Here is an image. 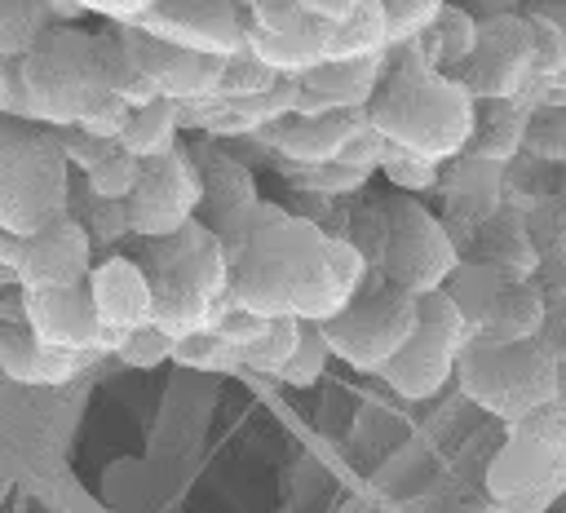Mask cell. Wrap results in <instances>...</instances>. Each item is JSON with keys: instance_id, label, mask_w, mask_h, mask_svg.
Segmentation results:
<instances>
[{"instance_id": "1", "label": "cell", "mask_w": 566, "mask_h": 513, "mask_svg": "<svg viewBox=\"0 0 566 513\" xmlns=\"http://www.w3.org/2000/svg\"><path fill=\"white\" fill-rule=\"evenodd\" d=\"M217 239L230 256V301L265 318L327 323L371 274L349 239H336L270 199L234 217Z\"/></svg>"}, {"instance_id": "2", "label": "cell", "mask_w": 566, "mask_h": 513, "mask_svg": "<svg viewBox=\"0 0 566 513\" xmlns=\"http://www.w3.org/2000/svg\"><path fill=\"white\" fill-rule=\"evenodd\" d=\"M363 115L394 146L451 164L469 150L478 97L455 75L433 71L411 44H398L389 49V71Z\"/></svg>"}, {"instance_id": "3", "label": "cell", "mask_w": 566, "mask_h": 513, "mask_svg": "<svg viewBox=\"0 0 566 513\" xmlns=\"http://www.w3.org/2000/svg\"><path fill=\"white\" fill-rule=\"evenodd\" d=\"M137 265L155 292V323L181 341L195 332H212L230 301V256L221 239L195 217L186 230L168 239H137Z\"/></svg>"}, {"instance_id": "4", "label": "cell", "mask_w": 566, "mask_h": 513, "mask_svg": "<svg viewBox=\"0 0 566 513\" xmlns=\"http://www.w3.org/2000/svg\"><path fill=\"white\" fill-rule=\"evenodd\" d=\"M119 35H93L80 27H53L27 57L22 80L31 88L35 115L44 128L84 124L115 97Z\"/></svg>"}, {"instance_id": "5", "label": "cell", "mask_w": 566, "mask_h": 513, "mask_svg": "<svg viewBox=\"0 0 566 513\" xmlns=\"http://www.w3.org/2000/svg\"><path fill=\"white\" fill-rule=\"evenodd\" d=\"M562 367H566L562 349L553 345L548 332L522 345H491L473 336L460 354L455 380L469 402H478L482 411L500 416L513 429L562 402Z\"/></svg>"}, {"instance_id": "6", "label": "cell", "mask_w": 566, "mask_h": 513, "mask_svg": "<svg viewBox=\"0 0 566 513\" xmlns=\"http://www.w3.org/2000/svg\"><path fill=\"white\" fill-rule=\"evenodd\" d=\"M71 164L44 124L0 115V230L35 234L66 217Z\"/></svg>"}, {"instance_id": "7", "label": "cell", "mask_w": 566, "mask_h": 513, "mask_svg": "<svg viewBox=\"0 0 566 513\" xmlns=\"http://www.w3.org/2000/svg\"><path fill=\"white\" fill-rule=\"evenodd\" d=\"M416 323H420V296H411L407 287H398L380 270H371L358 287V296L336 318L323 323V336L345 367L380 376L389 367V358L411 341Z\"/></svg>"}, {"instance_id": "8", "label": "cell", "mask_w": 566, "mask_h": 513, "mask_svg": "<svg viewBox=\"0 0 566 513\" xmlns=\"http://www.w3.org/2000/svg\"><path fill=\"white\" fill-rule=\"evenodd\" d=\"M389 208V243H385V261L380 274L398 287H407L411 296H429L442 292L447 279L455 274V265L464 261L447 221L438 212H429L416 195H385Z\"/></svg>"}, {"instance_id": "9", "label": "cell", "mask_w": 566, "mask_h": 513, "mask_svg": "<svg viewBox=\"0 0 566 513\" xmlns=\"http://www.w3.org/2000/svg\"><path fill=\"white\" fill-rule=\"evenodd\" d=\"M469 341H473V327L455 310V301L447 292H429V296H420V323H416L411 341L389 358L380 380L407 402L433 398L447 380H455V367H460V354Z\"/></svg>"}, {"instance_id": "10", "label": "cell", "mask_w": 566, "mask_h": 513, "mask_svg": "<svg viewBox=\"0 0 566 513\" xmlns=\"http://www.w3.org/2000/svg\"><path fill=\"white\" fill-rule=\"evenodd\" d=\"M566 482V407H548L509 429L486 469V491L504 504H531Z\"/></svg>"}, {"instance_id": "11", "label": "cell", "mask_w": 566, "mask_h": 513, "mask_svg": "<svg viewBox=\"0 0 566 513\" xmlns=\"http://www.w3.org/2000/svg\"><path fill=\"white\" fill-rule=\"evenodd\" d=\"M199 199H203V186H199L195 155L186 146L159 159H142V177L124 199L133 239H168L186 230L199 217Z\"/></svg>"}, {"instance_id": "12", "label": "cell", "mask_w": 566, "mask_h": 513, "mask_svg": "<svg viewBox=\"0 0 566 513\" xmlns=\"http://www.w3.org/2000/svg\"><path fill=\"white\" fill-rule=\"evenodd\" d=\"M478 102L491 97H526L535 84V31L526 13L486 18L478 31V49L460 71H451Z\"/></svg>"}, {"instance_id": "13", "label": "cell", "mask_w": 566, "mask_h": 513, "mask_svg": "<svg viewBox=\"0 0 566 513\" xmlns=\"http://www.w3.org/2000/svg\"><path fill=\"white\" fill-rule=\"evenodd\" d=\"M137 27L177 49L234 57L248 49L252 18H248V0H155Z\"/></svg>"}, {"instance_id": "14", "label": "cell", "mask_w": 566, "mask_h": 513, "mask_svg": "<svg viewBox=\"0 0 566 513\" xmlns=\"http://www.w3.org/2000/svg\"><path fill=\"white\" fill-rule=\"evenodd\" d=\"M128 62L155 84L159 97L168 102H203L217 93L221 84V71H226V57H212V53H195V49H177L168 40H155L146 35L142 27H115Z\"/></svg>"}, {"instance_id": "15", "label": "cell", "mask_w": 566, "mask_h": 513, "mask_svg": "<svg viewBox=\"0 0 566 513\" xmlns=\"http://www.w3.org/2000/svg\"><path fill=\"white\" fill-rule=\"evenodd\" d=\"M438 195H442V221L464 256L473 243V230L504 208V164H491L478 155H455L451 164H442Z\"/></svg>"}, {"instance_id": "16", "label": "cell", "mask_w": 566, "mask_h": 513, "mask_svg": "<svg viewBox=\"0 0 566 513\" xmlns=\"http://www.w3.org/2000/svg\"><path fill=\"white\" fill-rule=\"evenodd\" d=\"M93 239L88 230L66 212L53 226L35 230L22 239V261H18V287L35 292V287H75L88 283L93 274Z\"/></svg>"}, {"instance_id": "17", "label": "cell", "mask_w": 566, "mask_h": 513, "mask_svg": "<svg viewBox=\"0 0 566 513\" xmlns=\"http://www.w3.org/2000/svg\"><path fill=\"white\" fill-rule=\"evenodd\" d=\"M22 310H27V323L35 327V336L44 345H57V349H93V354H106L111 358L106 327L97 318V305H93L88 283L22 292Z\"/></svg>"}, {"instance_id": "18", "label": "cell", "mask_w": 566, "mask_h": 513, "mask_svg": "<svg viewBox=\"0 0 566 513\" xmlns=\"http://www.w3.org/2000/svg\"><path fill=\"white\" fill-rule=\"evenodd\" d=\"M88 292H93L97 318L106 327V349L124 332H137V327L155 323V292H150V279H146V270L137 265L133 252L102 256L88 274Z\"/></svg>"}, {"instance_id": "19", "label": "cell", "mask_w": 566, "mask_h": 513, "mask_svg": "<svg viewBox=\"0 0 566 513\" xmlns=\"http://www.w3.org/2000/svg\"><path fill=\"white\" fill-rule=\"evenodd\" d=\"M358 124H363V111L287 115V119H279V124H265V128L252 133L248 142H256V146H265L270 155H279V164L314 168V164H332Z\"/></svg>"}, {"instance_id": "20", "label": "cell", "mask_w": 566, "mask_h": 513, "mask_svg": "<svg viewBox=\"0 0 566 513\" xmlns=\"http://www.w3.org/2000/svg\"><path fill=\"white\" fill-rule=\"evenodd\" d=\"M195 155V168H199V186H203V199H199V221L217 234L226 230L234 217H243L248 208L261 203L256 195V181H252V168L226 146V142H199L190 146Z\"/></svg>"}, {"instance_id": "21", "label": "cell", "mask_w": 566, "mask_h": 513, "mask_svg": "<svg viewBox=\"0 0 566 513\" xmlns=\"http://www.w3.org/2000/svg\"><path fill=\"white\" fill-rule=\"evenodd\" d=\"M389 71V53L376 57H349V62H323L310 75H301V102L296 115H327V111H367L380 80Z\"/></svg>"}, {"instance_id": "22", "label": "cell", "mask_w": 566, "mask_h": 513, "mask_svg": "<svg viewBox=\"0 0 566 513\" xmlns=\"http://www.w3.org/2000/svg\"><path fill=\"white\" fill-rule=\"evenodd\" d=\"M464 256L482 261V265H495L513 283L535 279L539 274V248H535V234H531V217L522 208L504 203L495 217H486L473 230V243H469Z\"/></svg>"}, {"instance_id": "23", "label": "cell", "mask_w": 566, "mask_h": 513, "mask_svg": "<svg viewBox=\"0 0 566 513\" xmlns=\"http://www.w3.org/2000/svg\"><path fill=\"white\" fill-rule=\"evenodd\" d=\"M548 323H553V296L535 279H522L500 292V301L491 305L486 323L473 336H482L491 345H522V341L544 336Z\"/></svg>"}, {"instance_id": "24", "label": "cell", "mask_w": 566, "mask_h": 513, "mask_svg": "<svg viewBox=\"0 0 566 513\" xmlns=\"http://www.w3.org/2000/svg\"><path fill=\"white\" fill-rule=\"evenodd\" d=\"M531 111L535 106L526 97H491V102H478L473 137H469V150L464 155H478V159H491V164H504L509 168L526 150Z\"/></svg>"}, {"instance_id": "25", "label": "cell", "mask_w": 566, "mask_h": 513, "mask_svg": "<svg viewBox=\"0 0 566 513\" xmlns=\"http://www.w3.org/2000/svg\"><path fill=\"white\" fill-rule=\"evenodd\" d=\"M318 40H323V57L327 62H349V57H376L389 53V18L380 0H358L345 18L336 22H318Z\"/></svg>"}, {"instance_id": "26", "label": "cell", "mask_w": 566, "mask_h": 513, "mask_svg": "<svg viewBox=\"0 0 566 513\" xmlns=\"http://www.w3.org/2000/svg\"><path fill=\"white\" fill-rule=\"evenodd\" d=\"M478 31H482V22L464 9V4H455V0H447L442 4V13L433 18V27L420 35V40H411V49L433 66V71H460L464 62H469V53L478 49Z\"/></svg>"}, {"instance_id": "27", "label": "cell", "mask_w": 566, "mask_h": 513, "mask_svg": "<svg viewBox=\"0 0 566 513\" xmlns=\"http://www.w3.org/2000/svg\"><path fill=\"white\" fill-rule=\"evenodd\" d=\"M248 53L261 57L270 71L287 75V80H301L310 75L314 66H323V40H318V18L305 27V31H292V35H270V31H248Z\"/></svg>"}, {"instance_id": "28", "label": "cell", "mask_w": 566, "mask_h": 513, "mask_svg": "<svg viewBox=\"0 0 566 513\" xmlns=\"http://www.w3.org/2000/svg\"><path fill=\"white\" fill-rule=\"evenodd\" d=\"M177 133H181V106L168 102V97H155V102L133 111L119 146L137 159H159V155L177 150Z\"/></svg>"}, {"instance_id": "29", "label": "cell", "mask_w": 566, "mask_h": 513, "mask_svg": "<svg viewBox=\"0 0 566 513\" xmlns=\"http://www.w3.org/2000/svg\"><path fill=\"white\" fill-rule=\"evenodd\" d=\"M57 22L44 0H0V62H22Z\"/></svg>"}, {"instance_id": "30", "label": "cell", "mask_w": 566, "mask_h": 513, "mask_svg": "<svg viewBox=\"0 0 566 513\" xmlns=\"http://www.w3.org/2000/svg\"><path fill=\"white\" fill-rule=\"evenodd\" d=\"M509 283H513V279H504L495 265H482V261H469V256H464V261L455 265V274L447 279L442 292L455 301V310H460V314L469 318V327L478 332V327L486 323L491 305L500 301V292H504Z\"/></svg>"}, {"instance_id": "31", "label": "cell", "mask_w": 566, "mask_h": 513, "mask_svg": "<svg viewBox=\"0 0 566 513\" xmlns=\"http://www.w3.org/2000/svg\"><path fill=\"white\" fill-rule=\"evenodd\" d=\"M66 212L88 230L93 248H115L119 239H128V234H133V230H128V208H124V203H115V199L93 195L84 181H80V186H71V203H66Z\"/></svg>"}, {"instance_id": "32", "label": "cell", "mask_w": 566, "mask_h": 513, "mask_svg": "<svg viewBox=\"0 0 566 513\" xmlns=\"http://www.w3.org/2000/svg\"><path fill=\"white\" fill-rule=\"evenodd\" d=\"M106 354H93V349H57V345H44L9 376L18 385H71L75 376H84L93 363H102Z\"/></svg>"}, {"instance_id": "33", "label": "cell", "mask_w": 566, "mask_h": 513, "mask_svg": "<svg viewBox=\"0 0 566 513\" xmlns=\"http://www.w3.org/2000/svg\"><path fill=\"white\" fill-rule=\"evenodd\" d=\"M531 159L548 164V168H566V97H548L531 111V128H526V150Z\"/></svg>"}, {"instance_id": "34", "label": "cell", "mask_w": 566, "mask_h": 513, "mask_svg": "<svg viewBox=\"0 0 566 513\" xmlns=\"http://www.w3.org/2000/svg\"><path fill=\"white\" fill-rule=\"evenodd\" d=\"M279 172L292 181V190H305V195H323V199H349L358 195L371 177L358 172V168H345V164H314V168H292V164H279Z\"/></svg>"}, {"instance_id": "35", "label": "cell", "mask_w": 566, "mask_h": 513, "mask_svg": "<svg viewBox=\"0 0 566 513\" xmlns=\"http://www.w3.org/2000/svg\"><path fill=\"white\" fill-rule=\"evenodd\" d=\"M172 363H181V367H190V371L230 376V371H243V349L226 345L217 332H195V336H181V341H177Z\"/></svg>"}, {"instance_id": "36", "label": "cell", "mask_w": 566, "mask_h": 513, "mask_svg": "<svg viewBox=\"0 0 566 513\" xmlns=\"http://www.w3.org/2000/svg\"><path fill=\"white\" fill-rule=\"evenodd\" d=\"M380 177H385L398 195H424V190H438L442 164H438V159H424V155H416V150H402V146L389 142L385 164H380Z\"/></svg>"}, {"instance_id": "37", "label": "cell", "mask_w": 566, "mask_h": 513, "mask_svg": "<svg viewBox=\"0 0 566 513\" xmlns=\"http://www.w3.org/2000/svg\"><path fill=\"white\" fill-rule=\"evenodd\" d=\"M301 341V318H270V332L243 349V371H261V376H283L287 358L296 354Z\"/></svg>"}, {"instance_id": "38", "label": "cell", "mask_w": 566, "mask_h": 513, "mask_svg": "<svg viewBox=\"0 0 566 513\" xmlns=\"http://www.w3.org/2000/svg\"><path fill=\"white\" fill-rule=\"evenodd\" d=\"M345 239L363 252V261H367L371 270H380V261H385V243H389V208H385V199H367V203L349 208Z\"/></svg>"}, {"instance_id": "39", "label": "cell", "mask_w": 566, "mask_h": 513, "mask_svg": "<svg viewBox=\"0 0 566 513\" xmlns=\"http://www.w3.org/2000/svg\"><path fill=\"white\" fill-rule=\"evenodd\" d=\"M336 354H332V345H327V336H323V323H301V341H296V354L287 358V367H283V385H292V389H310V385H318V376L327 371V363H332Z\"/></svg>"}, {"instance_id": "40", "label": "cell", "mask_w": 566, "mask_h": 513, "mask_svg": "<svg viewBox=\"0 0 566 513\" xmlns=\"http://www.w3.org/2000/svg\"><path fill=\"white\" fill-rule=\"evenodd\" d=\"M172 349H177V341H172L159 323H146V327H137V332H124V336L111 345V358H119L124 367L150 371V367H159V363H172Z\"/></svg>"}, {"instance_id": "41", "label": "cell", "mask_w": 566, "mask_h": 513, "mask_svg": "<svg viewBox=\"0 0 566 513\" xmlns=\"http://www.w3.org/2000/svg\"><path fill=\"white\" fill-rule=\"evenodd\" d=\"M137 177H142V159L137 155H128L124 146H115L88 177H80L93 195H102V199H115V203H124L128 195H133V186H137Z\"/></svg>"}, {"instance_id": "42", "label": "cell", "mask_w": 566, "mask_h": 513, "mask_svg": "<svg viewBox=\"0 0 566 513\" xmlns=\"http://www.w3.org/2000/svg\"><path fill=\"white\" fill-rule=\"evenodd\" d=\"M279 80H283L279 71H270L261 57H252V53L243 49V53L226 57V71H221V84H217L212 97H256V93L274 88Z\"/></svg>"}, {"instance_id": "43", "label": "cell", "mask_w": 566, "mask_h": 513, "mask_svg": "<svg viewBox=\"0 0 566 513\" xmlns=\"http://www.w3.org/2000/svg\"><path fill=\"white\" fill-rule=\"evenodd\" d=\"M380 4H385V18H389V40L398 49V44L420 40L433 27V18L442 13L447 0H380Z\"/></svg>"}, {"instance_id": "44", "label": "cell", "mask_w": 566, "mask_h": 513, "mask_svg": "<svg viewBox=\"0 0 566 513\" xmlns=\"http://www.w3.org/2000/svg\"><path fill=\"white\" fill-rule=\"evenodd\" d=\"M385 150H389V137L380 133V128H371L367 124V115H363V124L349 133V142L340 146V155H336V164H345V168H358V172H380V164H385Z\"/></svg>"}, {"instance_id": "45", "label": "cell", "mask_w": 566, "mask_h": 513, "mask_svg": "<svg viewBox=\"0 0 566 513\" xmlns=\"http://www.w3.org/2000/svg\"><path fill=\"white\" fill-rule=\"evenodd\" d=\"M53 137H57V146H62L66 164H71L80 177H88V172H93V168L115 150V142H102V137L84 133L80 124H71V128H53Z\"/></svg>"}, {"instance_id": "46", "label": "cell", "mask_w": 566, "mask_h": 513, "mask_svg": "<svg viewBox=\"0 0 566 513\" xmlns=\"http://www.w3.org/2000/svg\"><path fill=\"white\" fill-rule=\"evenodd\" d=\"M248 18L256 31H270V35H292L314 22L296 0H248Z\"/></svg>"}, {"instance_id": "47", "label": "cell", "mask_w": 566, "mask_h": 513, "mask_svg": "<svg viewBox=\"0 0 566 513\" xmlns=\"http://www.w3.org/2000/svg\"><path fill=\"white\" fill-rule=\"evenodd\" d=\"M212 332H217L226 345H234V349H252V345H256V341L270 332V318H265V314H252V310L230 305Z\"/></svg>"}, {"instance_id": "48", "label": "cell", "mask_w": 566, "mask_h": 513, "mask_svg": "<svg viewBox=\"0 0 566 513\" xmlns=\"http://www.w3.org/2000/svg\"><path fill=\"white\" fill-rule=\"evenodd\" d=\"M80 4H84V13H102L115 27H137L155 0H80Z\"/></svg>"}, {"instance_id": "49", "label": "cell", "mask_w": 566, "mask_h": 513, "mask_svg": "<svg viewBox=\"0 0 566 513\" xmlns=\"http://www.w3.org/2000/svg\"><path fill=\"white\" fill-rule=\"evenodd\" d=\"M455 4H464L478 22H486V18H504V13H522V0H455Z\"/></svg>"}, {"instance_id": "50", "label": "cell", "mask_w": 566, "mask_h": 513, "mask_svg": "<svg viewBox=\"0 0 566 513\" xmlns=\"http://www.w3.org/2000/svg\"><path fill=\"white\" fill-rule=\"evenodd\" d=\"M522 13H531V18H544L548 27L566 31V0H526V4H522Z\"/></svg>"}, {"instance_id": "51", "label": "cell", "mask_w": 566, "mask_h": 513, "mask_svg": "<svg viewBox=\"0 0 566 513\" xmlns=\"http://www.w3.org/2000/svg\"><path fill=\"white\" fill-rule=\"evenodd\" d=\"M296 4H301L310 18H318V22H336V18H345L358 0H296Z\"/></svg>"}, {"instance_id": "52", "label": "cell", "mask_w": 566, "mask_h": 513, "mask_svg": "<svg viewBox=\"0 0 566 513\" xmlns=\"http://www.w3.org/2000/svg\"><path fill=\"white\" fill-rule=\"evenodd\" d=\"M18 261H22V234L0 230V274H9L18 283Z\"/></svg>"}, {"instance_id": "53", "label": "cell", "mask_w": 566, "mask_h": 513, "mask_svg": "<svg viewBox=\"0 0 566 513\" xmlns=\"http://www.w3.org/2000/svg\"><path fill=\"white\" fill-rule=\"evenodd\" d=\"M44 4L57 13V22H62V27H75V18L84 13V4H80V0H44Z\"/></svg>"}, {"instance_id": "54", "label": "cell", "mask_w": 566, "mask_h": 513, "mask_svg": "<svg viewBox=\"0 0 566 513\" xmlns=\"http://www.w3.org/2000/svg\"><path fill=\"white\" fill-rule=\"evenodd\" d=\"M553 323H557V327H566V296H557V301H553Z\"/></svg>"}, {"instance_id": "55", "label": "cell", "mask_w": 566, "mask_h": 513, "mask_svg": "<svg viewBox=\"0 0 566 513\" xmlns=\"http://www.w3.org/2000/svg\"><path fill=\"white\" fill-rule=\"evenodd\" d=\"M557 203H562V212H566V168H562V181H557Z\"/></svg>"}, {"instance_id": "56", "label": "cell", "mask_w": 566, "mask_h": 513, "mask_svg": "<svg viewBox=\"0 0 566 513\" xmlns=\"http://www.w3.org/2000/svg\"><path fill=\"white\" fill-rule=\"evenodd\" d=\"M0 71H4V62H0Z\"/></svg>"}]
</instances>
